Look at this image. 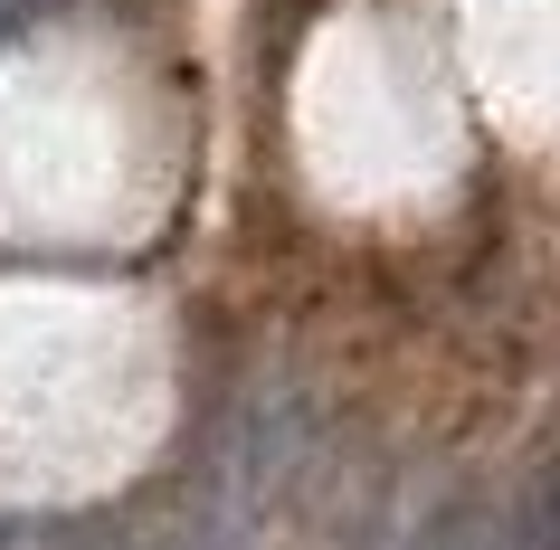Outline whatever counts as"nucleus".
Masks as SVG:
<instances>
[{
    "instance_id": "f257e3e1",
    "label": "nucleus",
    "mask_w": 560,
    "mask_h": 550,
    "mask_svg": "<svg viewBox=\"0 0 560 550\" xmlns=\"http://www.w3.org/2000/svg\"><path fill=\"white\" fill-rule=\"evenodd\" d=\"M0 20H10V0H0Z\"/></svg>"
}]
</instances>
